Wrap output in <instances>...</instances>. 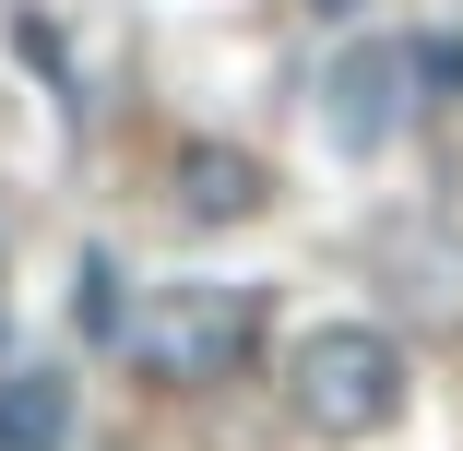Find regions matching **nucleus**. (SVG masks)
<instances>
[{
  "label": "nucleus",
  "mask_w": 463,
  "mask_h": 451,
  "mask_svg": "<svg viewBox=\"0 0 463 451\" xmlns=\"http://www.w3.org/2000/svg\"><path fill=\"white\" fill-rule=\"evenodd\" d=\"M404 404H416L404 333H381V321H309V333L286 344V416H298L309 439L368 451V439L404 428Z\"/></svg>",
  "instance_id": "obj_1"
},
{
  "label": "nucleus",
  "mask_w": 463,
  "mask_h": 451,
  "mask_svg": "<svg viewBox=\"0 0 463 451\" xmlns=\"http://www.w3.org/2000/svg\"><path fill=\"white\" fill-rule=\"evenodd\" d=\"M261 333H273L261 286L191 274V286H155V297L119 321V356H131V381H143V392H226V381H250Z\"/></svg>",
  "instance_id": "obj_2"
},
{
  "label": "nucleus",
  "mask_w": 463,
  "mask_h": 451,
  "mask_svg": "<svg viewBox=\"0 0 463 451\" xmlns=\"http://www.w3.org/2000/svg\"><path fill=\"white\" fill-rule=\"evenodd\" d=\"M416 119H428V60H416V36H345L333 71H321V131H333L345 155H392Z\"/></svg>",
  "instance_id": "obj_3"
},
{
  "label": "nucleus",
  "mask_w": 463,
  "mask_h": 451,
  "mask_svg": "<svg viewBox=\"0 0 463 451\" xmlns=\"http://www.w3.org/2000/svg\"><path fill=\"white\" fill-rule=\"evenodd\" d=\"M166 214L178 226H261L273 214V166L226 131H191V143H166Z\"/></svg>",
  "instance_id": "obj_4"
},
{
  "label": "nucleus",
  "mask_w": 463,
  "mask_h": 451,
  "mask_svg": "<svg viewBox=\"0 0 463 451\" xmlns=\"http://www.w3.org/2000/svg\"><path fill=\"white\" fill-rule=\"evenodd\" d=\"M0 451H71V381L60 369H13L0 381Z\"/></svg>",
  "instance_id": "obj_5"
},
{
  "label": "nucleus",
  "mask_w": 463,
  "mask_h": 451,
  "mask_svg": "<svg viewBox=\"0 0 463 451\" xmlns=\"http://www.w3.org/2000/svg\"><path fill=\"white\" fill-rule=\"evenodd\" d=\"M108 286H119V274H108V261H83V274H71V321L119 344V297H108Z\"/></svg>",
  "instance_id": "obj_6"
},
{
  "label": "nucleus",
  "mask_w": 463,
  "mask_h": 451,
  "mask_svg": "<svg viewBox=\"0 0 463 451\" xmlns=\"http://www.w3.org/2000/svg\"><path fill=\"white\" fill-rule=\"evenodd\" d=\"M309 13H356V0H309Z\"/></svg>",
  "instance_id": "obj_7"
}]
</instances>
